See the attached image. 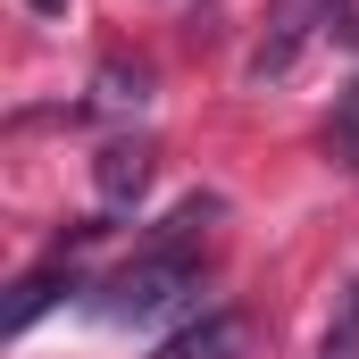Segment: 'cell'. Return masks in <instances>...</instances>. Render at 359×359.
<instances>
[{
	"instance_id": "obj_1",
	"label": "cell",
	"mask_w": 359,
	"mask_h": 359,
	"mask_svg": "<svg viewBox=\"0 0 359 359\" xmlns=\"http://www.w3.org/2000/svg\"><path fill=\"white\" fill-rule=\"evenodd\" d=\"M209 226H217V201L192 192L109 284H92V309H100L109 326H151V318H168L176 301H192V292H201V234H209Z\"/></svg>"
},
{
	"instance_id": "obj_2",
	"label": "cell",
	"mask_w": 359,
	"mask_h": 359,
	"mask_svg": "<svg viewBox=\"0 0 359 359\" xmlns=\"http://www.w3.org/2000/svg\"><path fill=\"white\" fill-rule=\"evenodd\" d=\"M92 234H100V226H76V234H67V243H59L42 268H25V276H17V301H8V334H25L42 309H59L67 292H84V276H76V259H67V251H84Z\"/></svg>"
},
{
	"instance_id": "obj_3",
	"label": "cell",
	"mask_w": 359,
	"mask_h": 359,
	"mask_svg": "<svg viewBox=\"0 0 359 359\" xmlns=\"http://www.w3.org/2000/svg\"><path fill=\"white\" fill-rule=\"evenodd\" d=\"M92 184H100V209H109V217H117V209H134V201L151 192V142H142V134L109 142V151L92 159Z\"/></svg>"
},
{
	"instance_id": "obj_4",
	"label": "cell",
	"mask_w": 359,
	"mask_h": 359,
	"mask_svg": "<svg viewBox=\"0 0 359 359\" xmlns=\"http://www.w3.org/2000/svg\"><path fill=\"white\" fill-rule=\"evenodd\" d=\"M151 359H243V318H234V309H209V318L176 326Z\"/></svg>"
},
{
	"instance_id": "obj_5",
	"label": "cell",
	"mask_w": 359,
	"mask_h": 359,
	"mask_svg": "<svg viewBox=\"0 0 359 359\" xmlns=\"http://www.w3.org/2000/svg\"><path fill=\"white\" fill-rule=\"evenodd\" d=\"M301 42H309V8L301 0H284V17H276V34L251 50V84H276V76H292V59H301Z\"/></svg>"
},
{
	"instance_id": "obj_6",
	"label": "cell",
	"mask_w": 359,
	"mask_h": 359,
	"mask_svg": "<svg viewBox=\"0 0 359 359\" xmlns=\"http://www.w3.org/2000/svg\"><path fill=\"white\" fill-rule=\"evenodd\" d=\"M326 159L359 176V76L343 84V100H334V117H326Z\"/></svg>"
},
{
	"instance_id": "obj_7",
	"label": "cell",
	"mask_w": 359,
	"mask_h": 359,
	"mask_svg": "<svg viewBox=\"0 0 359 359\" xmlns=\"http://www.w3.org/2000/svg\"><path fill=\"white\" fill-rule=\"evenodd\" d=\"M318 359H359V276L343 284V301H334V326H326Z\"/></svg>"
},
{
	"instance_id": "obj_8",
	"label": "cell",
	"mask_w": 359,
	"mask_h": 359,
	"mask_svg": "<svg viewBox=\"0 0 359 359\" xmlns=\"http://www.w3.org/2000/svg\"><path fill=\"white\" fill-rule=\"evenodd\" d=\"M142 100H151V67H126V59L100 67V109H142Z\"/></svg>"
},
{
	"instance_id": "obj_9",
	"label": "cell",
	"mask_w": 359,
	"mask_h": 359,
	"mask_svg": "<svg viewBox=\"0 0 359 359\" xmlns=\"http://www.w3.org/2000/svg\"><path fill=\"white\" fill-rule=\"evenodd\" d=\"M318 8H326L334 34H351V42H359V0H318Z\"/></svg>"
},
{
	"instance_id": "obj_10",
	"label": "cell",
	"mask_w": 359,
	"mask_h": 359,
	"mask_svg": "<svg viewBox=\"0 0 359 359\" xmlns=\"http://www.w3.org/2000/svg\"><path fill=\"white\" fill-rule=\"evenodd\" d=\"M25 8H34V17H67V0H25Z\"/></svg>"
}]
</instances>
